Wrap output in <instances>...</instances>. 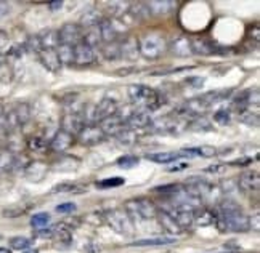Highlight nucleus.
Here are the masks:
<instances>
[{
  "mask_svg": "<svg viewBox=\"0 0 260 253\" xmlns=\"http://www.w3.org/2000/svg\"><path fill=\"white\" fill-rule=\"evenodd\" d=\"M186 167H188V164H182V165H177V167L170 168V172H178V170H183V168H186Z\"/></svg>",
  "mask_w": 260,
  "mask_h": 253,
  "instance_id": "680f3d73",
  "label": "nucleus"
},
{
  "mask_svg": "<svg viewBox=\"0 0 260 253\" xmlns=\"http://www.w3.org/2000/svg\"><path fill=\"white\" fill-rule=\"evenodd\" d=\"M25 48L28 52H34V53H39L42 52V45H41V40H39V36H33L28 38V42L25 45Z\"/></svg>",
  "mask_w": 260,
  "mask_h": 253,
  "instance_id": "a18cd8bd",
  "label": "nucleus"
},
{
  "mask_svg": "<svg viewBox=\"0 0 260 253\" xmlns=\"http://www.w3.org/2000/svg\"><path fill=\"white\" fill-rule=\"evenodd\" d=\"M10 13V4L7 2H0V18L5 16V14Z\"/></svg>",
  "mask_w": 260,
  "mask_h": 253,
  "instance_id": "6e6d98bb",
  "label": "nucleus"
},
{
  "mask_svg": "<svg viewBox=\"0 0 260 253\" xmlns=\"http://www.w3.org/2000/svg\"><path fill=\"white\" fill-rule=\"evenodd\" d=\"M149 14H154V16H165V14L172 13L175 10L177 4L170 2V0H151V2L146 4Z\"/></svg>",
  "mask_w": 260,
  "mask_h": 253,
  "instance_id": "a211bd4d",
  "label": "nucleus"
},
{
  "mask_svg": "<svg viewBox=\"0 0 260 253\" xmlns=\"http://www.w3.org/2000/svg\"><path fill=\"white\" fill-rule=\"evenodd\" d=\"M37 36H39V40H41L42 50H47V48H53L55 50L60 45L57 30H45V32L37 34Z\"/></svg>",
  "mask_w": 260,
  "mask_h": 253,
  "instance_id": "c756f323",
  "label": "nucleus"
},
{
  "mask_svg": "<svg viewBox=\"0 0 260 253\" xmlns=\"http://www.w3.org/2000/svg\"><path fill=\"white\" fill-rule=\"evenodd\" d=\"M225 167L223 165H212V167H207L206 168V172H209V173H218V172H222Z\"/></svg>",
  "mask_w": 260,
  "mask_h": 253,
  "instance_id": "bf43d9fd",
  "label": "nucleus"
},
{
  "mask_svg": "<svg viewBox=\"0 0 260 253\" xmlns=\"http://www.w3.org/2000/svg\"><path fill=\"white\" fill-rule=\"evenodd\" d=\"M10 37L9 34L5 32V30H0V56H2L4 53L10 52Z\"/></svg>",
  "mask_w": 260,
  "mask_h": 253,
  "instance_id": "49530a36",
  "label": "nucleus"
},
{
  "mask_svg": "<svg viewBox=\"0 0 260 253\" xmlns=\"http://www.w3.org/2000/svg\"><path fill=\"white\" fill-rule=\"evenodd\" d=\"M249 216L242 212V208L231 199H225L220 204V210L215 216V224L220 231L231 232H247L250 229Z\"/></svg>",
  "mask_w": 260,
  "mask_h": 253,
  "instance_id": "f257e3e1",
  "label": "nucleus"
},
{
  "mask_svg": "<svg viewBox=\"0 0 260 253\" xmlns=\"http://www.w3.org/2000/svg\"><path fill=\"white\" fill-rule=\"evenodd\" d=\"M7 133H9V130L5 126V109L4 106H0V141L7 138Z\"/></svg>",
  "mask_w": 260,
  "mask_h": 253,
  "instance_id": "3c124183",
  "label": "nucleus"
},
{
  "mask_svg": "<svg viewBox=\"0 0 260 253\" xmlns=\"http://www.w3.org/2000/svg\"><path fill=\"white\" fill-rule=\"evenodd\" d=\"M156 218L159 220V224L162 226V229L167 234H180L182 232V229H180V226L177 224V221L173 220V216L170 215V213L167 210H157L156 213Z\"/></svg>",
  "mask_w": 260,
  "mask_h": 253,
  "instance_id": "412c9836",
  "label": "nucleus"
},
{
  "mask_svg": "<svg viewBox=\"0 0 260 253\" xmlns=\"http://www.w3.org/2000/svg\"><path fill=\"white\" fill-rule=\"evenodd\" d=\"M177 239L173 237H151V239H141L132 242V247H159V245H170Z\"/></svg>",
  "mask_w": 260,
  "mask_h": 253,
  "instance_id": "a878e982",
  "label": "nucleus"
},
{
  "mask_svg": "<svg viewBox=\"0 0 260 253\" xmlns=\"http://www.w3.org/2000/svg\"><path fill=\"white\" fill-rule=\"evenodd\" d=\"M98 29H100V36H101V42H105V44H113V42H116L119 30L116 29L114 21L105 18L98 24Z\"/></svg>",
  "mask_w": 260,
  "mask_h": 253,
  "instance_id": "4be33fe9",
  "label": "nucleus"
},
{
  "mask_svg": "<svg viewBox=\"0 0 260 253\" xmlns=\"http://www.w3.org/2000/svg\"><path fill=\"white\" fill-rule=\"evenodd\" d=\"M105 220L108 226L117 234H124V236L133 234V221L124 210H109L105 213Z\"/></svg>",
  "mask_w": 260,
  "mask_h": 253,
  "instance_id": "39448f33",
  "label": "nucleus"
},
{
  "mask_svg": "<svg viewBox=\"0 0 260 253\" xmlns=\"http://www.w3.org/2000/svg\"><path fill=\"white\" fill-rule=\"evenodd\" d=\"M103 20H105V16H103V13H101V10L90 8V10H87L81 16V28L82 26H85V28H95Z\"/></svg>",
  "mask_w": 260,
  "mask_h": 253,
  "instance_id": "b1692460",
  "label": "nucleus"
},
{
  "mask_svg": "<svg viewBox=\"0 0 260 253\" xmlns=\"http://www.w3.org/2000/svg\"><path fill=\"white\" fill-rule=\"evenodd\" d=\"M76 204H73V202H65V204H60V205H57V212L58 213H65V215H69V213H73V212H76Z\"/></svg>",
  "mask_w": 260,
  "mask_h": 253,
  "instance_id": "8fccbe9b",
  "label": "nucleus"
},
{
  "mask_svg": "<svg viewBox=\"0 0 260 253\" xmlns=\"http://www.w3.org/2000/svg\"><path fill=\"white\" fill-rule=\"evenodd\" d=\"M49 223H50V215L49 213H36V215L31 218V226H33L36 231L37 229H44V228H49Z\"/></svg>",
  "mask_w": 260,
  "mask_h": 253,
  "instance_id": "f704fd0d",
  "label": "nucleus"
},
{
  "mask_svg": "<svg viewBox=\"0 0 260 253\" xmlns=\"http://www.w3.org/2000/svg\"><path fill=\"white\" fill-rule=\"evenodd\" d=\"M180 188H182L180 184H165V186H157V188L154 189V192H161V194L172 196V194H175Z\"/></svg>",
  "mask_w": 260,
  "mask_h": 253,
  "instance_id": "09e8293b",
  "label": "nucleus"
},
{
  "mask_svg": "<svg viewBox=\"0 0 260 253\" xmlns=\"http://www.w3.org/2000/svg\"><path fill=\"white\" fill-rule=\"evenodd\" d=\"M31 245H33V240L28 239V237L18 236V237H12L10 239V247L13 250H26L31 247Z\"/></svg>",
  "mask_w": 260,
  "mask_h": 253,
  "instance_id": "58836bf2",
  "label": "nucleus"
},
{
  "mask_svg": "<svg viewBox=\"0 0 260 253\" xmlns=\"http://www.w3.org/2000/svg\"><path fill=\"white\" fill-rule=\"evenodd\" d=\"M140 40V54L143 58L154 61L161 58L164 52L167 50V40L161 32H148Z\"/></svg>",
  "mask_w": 260,
  "mask_h": 253,
  "instance_id": "7ed1b4c3",
  "label": "nucleus"
},
{
  "mask_svg": "<svg viewBox=\"0 0 260 253\" xmlns=\"http://www.w3.org/2000/svg\"><path fill=\"white\" fill-rule=\"evenodd\" d=\"M17 167V156L9 149L0 151V173H9Z\"/></svg>",
  "mask_w": 260,
  "mask_h": 253,
  "instance_id": "bb28decb",
  "label": "nucleus"
},
{
  "mask_svg": "<svg viewBox=\"0 0 260 253\" xmlns=\"http://www.w3.org/2000/svg\"><path fill=\"white\" fill-rule=\"evenodd\" d=\"M127 92H129V98L133 104L145 108L146 110H156L165 102V100H162L164 96H161L156 90L149 88L146 85H141V84L130 85Z\"/></svg>",
  "mask_w": 260,
  "mask_h": 253,
  "instance_id": "f03ea898",
  "label": "nucleus"
},
{
  "mask_svg": "<svg viewBox=\"0 0 260 253\" xmlns=\"http://www.w3.org/2000/svg\"><path fill=\"white\" fill-rule=\"evenodd\" d=\"M215 216L217 213L215 212H210L206 208H196L194 210V223L199 224V226H210L215 223Z\"/></svg>",
  "mask_w": 260,
  "mask_h": 253,
  "instance_id": "cd10ccee",
  "label": "nucleus"
},
{
  "mask_svg": "<svg viewBox=\"0 0 260 253\" xmlns=\"http://www.w3.org/2000/svg\"><path fill=\"white\" fill-rule=\"evenodd\" d=\"M121 58L125 61H137L140 56V40L137 36H127L119 44Z\"/></svg>",
  "mask_w": 260,
  "mask_h": 253,
  "instance_id": "9d476101",
  "label": "nucleus"
},
{
  "mask_svg": "<svg viewBox=\"0 0 260 253\" xmlns=\"http://www.w3.org/2000/svg\"><path fill=\"white\" fill-rule=\"evenodd\" d=\"M236 181H238V188H241L242 191L257 192L260 188V176L257 172H244Z\"/></svg>",
  "mask_w": 260,
  "mask_h": 253,
  "instance_id": "f3484780",
  "label": "nucleus"
},
{
  "mask_svg": "<svg viewBox=\"0 0 260 253\" xmlns=\"http://www.w3.org/2000/svg\"><path fill=\"white\" fill-rule=\"evenodd\" d=\"M25 253H37V250H29V252H25Z\"/></svg>",
  "mask_w": 260,
  "mask_h": 253,
  "instance_id": "69168bd1",
  "label": "nucleus"
},
{
  "mask_svg": "<svg viewBox=\"0 0 260 253\" xmlns=\"http://www.w3.org/2000/svg\"><path fill=\"white\" fill-rule=\"evenodd\" d=\"M31 106L28 102H18L12 110H5V126L7 130H15L29 122Z\"/></svg>",
  "mask_w": 260,
  "mask_h": 253,
  "instance_id": "423d86ee",
  "label": "nucleus"
},
{
  "mask_svg": "<svg viewBox=\"0 0 260 253\" xmlns=\"http://www.w3.org/2000/svg\"><path fill=\"white\" fill-rule=\"evenodd\" d=\"M0 253H12L9 248H4V247H0Z\"/></svg>",
  "mask_w": 260,
  "mask_h": 253,
  "instance_id": "0e129e2a",
  "label": "nucleus"
},
{
  "mask_svg": "<svg viewBox=\"0 0 260 253\" xmlns=\"http://www.w3.org/2000/svg\"><path fill=\"white\" fill-rule=\"evenodd\" d=\"M182 154L180 152H154V154H146V159L156 162V164H172L178 160Z\"/></svg>",
  "mask_w": 260,
  "mask_h": 253,
  "instance_id": "7c9ffc66",
  "label": "nucleus"
},
{
  "mask_svg": "<svg viewBox=\"0 0 260 253\" xmlns=\"http://www.w3.org/2000/svg\"><path fill=\"white\" fill-rule=\"evenodd\" d=\"M185 84H190V86H193V88H201L204 84V78L202 77H190V78H186Z\"/></svg>",
  "mask_w": 260,
  "mask_h": 253,
  "instance_id": "864d4df0",
  "label": "nucleus"
},
{
  "mask_svg": "<svg viewBox=\"0 0 260 253\" xmlns=\"http://www.w3.org/2000/svg\"><path fill=\"white\" fill-rule=\"evenodd\" d=\"M124 212L130 216L138 220H149V218H156L157 208L156 205L149 200V199H132L124 204Z\"/></svg>",
  "mask_w": 260,
  "mask_h": 253,
  "instance_id": "20e7f679",
  "label": "nucleus"
},
{
  "mask_svg": "<svg viewBox=\"0 0 260 253\" xmlns=\"http://www.w3.org/2000/svg\"><path fill=\"white\" fill-rule=\"evenodd\" d=\"M57 53L61 64H73L74 62V46L69 45H58Z\"/></svg>",
  "mask_w": 260,
  "mask_h": 253,
  "instance_id": "473e14b6",
  "label": "nucleus"
},
{
  "mask_svg": "<svg viewBox=\"0 0 260 253\" xmlns=\"http://www.w3.org/2000/svg\"><path fill=\"white\" fill-rule=\"evenodd\" d=\"M61 6H63V2H61V0H57V2H50V4H49V8H50L52 12L60 10Z\"/></svg>",
  "mask_w": 260,
  "mask_h": 253,
  "instance_id": "13d9d810",
  "label": "nucleus"
},
{
  "mask_svg": "<svg viewBox=\"0 0 260 253\" xmlns=\"http://www.w3.org/2000/svg\"><path fill=\"white\" fill-rule=\"evenodd\" d=\"M167 50H170V53H173L178 58H186L193 54L191 40L185 36H178L175 38H172V42L167 44Z\"/></svg>",
  "mask_w": 260,
  "mask_h": 253,
  "instance_id": "9b49d317",
  "label": "nucleus"
},
{
  "mask_svg": "<svg viewBox=\"0 0 260 253\" xmlns=\"http://www.w3.org/2000/svg\"><path fill=\"white\" fill-rule=\"evenodd\" d=\"M101 126V130L105 132V135H113L116 136L117 133H121L124 128H125V120L119 116V114H114L111 117H108L103 120V124L100 125Z\"/></svg>",
  "mask_w": 260,
  "mask_h": 253,
  "instance_id": "6ab92c4d",
  "label": "nucleus"
},
{
  "mask_svg": "<svg viewBox=\"0 0 260 253\" xmlns=\"http://www.w3.org/2000/svg\"><path fill=\"white\" fill-rule=\"evenodd\" d=\"M109 6V13L113 14L114 18H124L129 14V10H130V4L127 2H111L108 5Z\"/></svg>",
  "mask_w": 260,
  "mask_h": 253,
  "instance_id": "72a5a7b5",
  "label": "nucleus"
},
{
  "mask_svg": "<svg viewBox=\"0 0 260 253\" xmlns=\"http://www.w3.org/2000/svg\"><path fill=\"white\" fill-rule=\"evenodd\" d=\"M77 136H79V141L85 146H95V144L101 143V141H105V138H106L105 132L101 130V126L98 124L85 125Z\"/></svg>",
  "mask_w": 260,
  "mask_h": 253,
  "instance_id": "6e6552de",
  "label": "nucleus"
},
{
  "mask_svg": "<svg viewBox=\"0 0 260 253\" xmlns=\"http://www.w3.org/2000/svg\"><path fill=\"white\" fill-rule=\"evenodd\" d=\"M169 213L177 221V224L182 231L194 224V208L191 207H173V210Z\"/></svg>",
  "mask_w": 260,
  "mask_h": 253,
  "instance_id": "ddd939ff",
  "label": "nucleus"
},
{
  "mask_svg": "<svg viewBox=\"0 0 260 253\" xmlns=\"http://www.w3.org/2000/svg\"><path fill=\"white\" fill-rule=\"evenodd\" d=\"M52 237L55 240H58L60 244H65V245H69L71 242H73V236H71L69 228L63 223L52 228Z\"/></svg>",
  "mask_w": 260,
  "mask_h": 253,
  "instance_id": "c85d7f7f",
  "label": "nucleus"
},
{
  "mask_svg": "<svg viewBox=\"0 0 260 253\" xmlns=\"http://www.w3.org/2000/svg\"><path fill=\"white\" fill-rule=\"evenodd\" d=\"M116 165L119 168H124V170H129V168H133L138 165V157L135 156H124V157H119V159L116 160Z\"/></svg>",
  "mask_w": 260,
  "mask_h": 253,
  "instance_id": "4c0bfd02",
  "label": "nucleus"
},
{
  "mask_svg": "<svg viewBox=\"0 0 260 253\" xmlns=\"http://www.w3.org/2000/svg\"><path fill=\"white\" fill-rule=\"evenodd\" d=\"M82 42L85 45H89L90 48L95 50V46H98L101 44V36H100V29L98 26L95 28H89V30L82 36Z\"/></svg>",
  "mask_w": 260,
  "mask_h": 253,
  "instance_id": "2f4dec72",
  "label": "nucleus"
},
{
  "mask_svg": "<svg viewBox=\"0 0 260 253\" xmlns=\"http://www.w3.org/2000/svg\"><path fill=\"white\" fill-rule=\"evenodd\" d=\"M85 116L81 112H68L61 118V130H65L69 135H79L85 126Z\"/></svg>",
  "mask_w": 260,
  "mask_h": 253,
  "instance_id": "1a4fd4ad",
  "label": "nucleus"
},
{
  "mask_svg": "<svg viewBox=\"0 0 260 253\" xmlns=\"http://www.w3.org/2000/svg\"><path fill=\"white\" fill-rule=\"evenodd\" d=\"M125 183L124 178H106V180H101L97 183L98 189H113V188H119Z\"/></svg>",
  "mask_w": 260,
  "mask_h": 253,
  "instance_id": "ea45409f",
  "label": "nucleus"
},
{
  "mask_svg": "<svg viewBox=\"0 0 260 253\" xmlns=\"http://www.w3.org/2000/svg\"><path fill=\"white\" fill-rule=\"evenodd\" d=\"M73 144H74V136L60 128L57 133H55V136L50 143V148L55 152H66Z\"/></svg>",
  "mask_w": 260,
  "mask_h": 253,
  "instance_id": "2eb2a0df",
  "label": "nucleus"
},
{
  "mask_svg": "<svg viewBox=\"0 0 260 253\" xmlns=\"http://www.w3.org/2000/svg\"><path fill=\"white\" fill-rule=\"evenodd\" d=\"M28 146L31 151H37V152H42L47 149V143L42 140V138H39V136H33L29 141H28Z\"/></svg>",
  "mask_w": 260,
  "mask_h": 253,
  "instance_id": "37998d69",
  "label": "nucleus"
},
{
  "mask_svg": "<svg viewBox=\"0 0 260 253\" xmlns=\"http://www.w3.org/2000/svg\"><path fill=\"white\" fill-rule=\"evenodd\" d=\"M36 236H37V237H45V239H49V237H52V228L37 229V231H36Z\"/></svg>",
  "mask_w": 260,
  "mask_h": 253,
  "instance_id": "5fc2aeb1",
  "label": "nucleus"
},
{
  "mask_svg": "<svg viewBox=\"0 0 260 253\" xmlns=\"http://www.w3.org/2000/svg\"><path fill=\"white\" fill-rule=\"evenodd\" d=\"M116 138L122 146H130L137 141V136L133 135V130H130V128H124L121 133H117Z\"/></svg>",
  "mask_w": 260,
  "mask_h": 253,
  "instance_id": "e433bc0d",
  "label": "nucleus"
},
{
  "mask_svg": "<svg viewBox=\"0 0 260 253\" xmlns=\"http://www.w3.org/2000/svg\"><path fill=\"white\" fill-rule=\"evenodd\" d=\"M254 229L255 231H258V215L254 216Z\"/></svg>",
  "mask_w": 260,
  "mask_h": 253,
  "instance_id": "e2e57ef3",
  "label": "nucleus"
},
{
  "mask_svg": "<svg viewBox=\"0 0 260 253\" xmlns=\"http://www.w3.org/2000/svg\"><path fill=\"white\" fill-rule=\"evenodd\" d=\"M252 162V159L250 157H244V159H238V160H234V162H231V165H249Z\"/></svg>",
  "mask_w": 260,
  "mask_h": 253,
  "instance_id": "4d7b16f0",
  "label": "nucleus"
},
{
  "mask_svg": "<svg viewBox=\"0 0 260 253\" xmlns=\"http://www.w3.org/2000/svg\"><path fill=\"white\" fill-rule=\"evenodd\" d=\"M230 118H231L230 109H220L214 114V120L220 125H226L228 122H230Z\"/></svg>",
  "mask_w": 260,
  "mask_h": 253,
  "instance_id": "c03bdc74",
  "label": "nucleus"
},
{
  "mask_svg": "<svg viewBox=\"0 0 260 253\" xmlns=\"http://www.w3.org/2000/svg\"><path fill=\"white\" fill-rule=\"evenodd\" d=\"M39 58H41V62L44 64L45 69H49L50 72H60L61 69V62H60V58H58V53H57V48H47V50H42L39 52Z\"/></svg>",
  "mask_w": 260,
  "mask_h": 253,
  "instance_id": "dca6fc26",
  "label": "nucleus"
},
{
  "mask_svg": "<svg viewBox=\"0 0 260 253\" xmlns=\"http://www.w3.org/2000/svg\"><path fill=\"white\" fill-rule=\"evenodd\" d=\"M132 70H133V68H130V69H119V70H117V74H119V76H127V74L132 72Z\"/></svg>",
  "mask_w": 260,
  "mask_h": 253,
  "instance_id": "052dcab7",
  "label": "nucleus"
},
{
  "mask_svg": "<svg viewBox=\"0 0 260 253\" xmlns=\"http://www.w3.org/2000/svg\"><path fill=\"white\" fill-rule=\"evenodd\" d=\"M239 118H241V120H242L244 124L254 125V126H257L258 122H260L258 112H257V110H254V112H252L250 109H247V110H244V112H241V114H239Z\"/></svg>",
  "mask_w": 260,
  "mask_h": 253,
  "instance_id": "79ce46f5",
  "label": "nucleus"
},
{
  "mask_svg": "<svg viewBox=\"0 0 260 253\" xmlns=\"http://www.w3.org/2000/svg\"><path fill=\"white\" fill-rule=\"evenodd\" d=\"M127 126L130 130H135V128H145V126H149L153 124V118L149 116V112L146 110H135L133 114H130V117L125 120Z\"/></svg>",
  "mask_w": 260,
  "mask_h": 253,
  "instance_id": "aec40b11",
  "label": "nucleus"
},
{
  "mask_svg": "<svg viewBox=\"0 0 260 253\" xmlns=\"http://www.w3.org/2000/svg\"><path fill=\"white\" fill-rule=\"evenodd\" d=\"M58 34V42L60 45H69L74 46L79 42H82V28L79 22H66L60 28V30H57Z\"/></svg>",
  "mask_w": 260,
  "mask_h": 253,
  "instance_id": "0eeeda50",
  "label": "nucleus"
},
{
  "mask_svg": "<svg viewBox=\"0 0 260 253\" xmlns=\"http://www.w3.org/2000/svg\"><path fill=\"white\" fill-rule=\"evenodd\" d=\"M45 173H47V165L44 162L34 160V162H29L28 167H26V176L31 181H41V180H44Z\"/></svg>",
  "mask_w": 260,
  "mask_h": 253,
  "instance_id": "393cba45",
  "label": "nucleus"
},
{
  "mask_svg": "<svg viewBox=\"0 0 260 253\" xmlns=\"http://www.w3.org/2000/svg\"><path fill=\"white\" fill-rule=\"evenodd\" d=\"M116 112H117L116 101L111 100V98H103L95 106V110H93V120H101V122H103L105 118L114 116Z\"/></svg>",
  "mask_w": 260,
  "mask_h": 253,
  "instance_id": "4468645a",
  "label": "nucleus"
},
{
  "mask_svg": "<svg viewBox=\"0 0 260 253\" xmlns=\"http://www.w3.org/2000/svg\"><path fill=\"white\" fill-rule=\"evenodd\" d=\"M103 56L108 61H117L121 60V50H119V44H106V46H103Z\"/></svg>",
  "mask_w": 260,
  "mask_h": 253,
  "instance_id": "c9c22d12",
  "label": "nucleus"
},
{
  "mask_svg": "<svg viewBox=\"0 0 260 253\" xmlns=\"http://www.w3.org/2000/svg\"><path fill=\"white\" fill-rule=\"evenodd\" d=\"M191 48H193V53L202 54V56H209V54L220 52L218 46L209 42L207 38H194V40H191Z\"/></svg>",
  "mask_w": 260,
  "mask_h": 253,
  "instance_id": "5701e85b",
  "label": "nucleus"
},
{
  "mask_svg": "<svg viewBox=\"0 0 260 253\" xmlns=\"http://www.w3.org/2000/svg\"><path fill=\"white\" fill-rule=\"evenodd\" d=\"M217 154V149L212 146H202L199 148V156L202 157H214Z\"/></svg>",
  "mask_w": 260,
  "mask_h": 253,
  "instance_id": "603ef678",
  "label": "nucleus"
},
{
  "mask_svg": "<svg viewBox=\"0 0 260 253\" xmlns=\"http://www.w3.org/2000/svg\"><path fill=\"white\" fill-rule=\"evenodd\" d=\"M77 186L73 184V183H61V184H57L53 189L52 192L57 194V192H77Z\"/></svg>",
  "mask_w": 260,
  "mask_h": 253,
  "instance_id": "de8ad7c7",
  "label": "nucleus"
},
{
  "mask_svg": "<svg viewBox=\"0 0 260 253\" xmlns=\"http://www.w3.org/2000/svg\"><path fill=\"white\" fill-rule=\"evenodd\" d=\"M74 62L77 66H90L92 62H95V50L84 42H79L74 45Z\"/></svg>",
  "mask_w": 260,
  "mask_h": 253,
  "instance_id": "f8f14e48",
  "label": "nucleus"
},
{
  "mask_svg": "<svg viewBox=\"0 0 260 253\" xmlns=\"http://www.w3.org/2000/svg\"><path fill=\"white\" fill-rule=\"evenodd\" d=\"M13 80V68L7 61L0 62V82L9 84Z\"/></svg>",
  "mask_w": 260,
  "mask_h": 253,
  "instance_id": "a19ab883",
  "label": "nucleus"
}]
</instances>
